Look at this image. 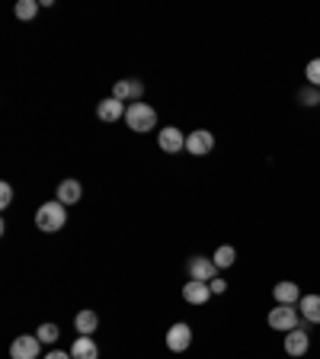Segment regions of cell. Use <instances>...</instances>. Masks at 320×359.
I'll use <instances>...</instances> for the list:
<instances>
[{"instance_id":"cell-1","label":"cell","mask_w":320,"mask_h":359,"mask_svg":"<svg viewBox=\"0 0 320 359\" xmlns=\"http://www.w3.org/2000/svg\"><path fill=\"white\" fill-rule=\"evenodd\" d=\"M64 221H67V209L61 203H45L39 205L36 212V228L45 231V234H55V231L64 228Z\"/></svg>"},{"instance_id":"cell-2","label":"cell","mask_w":320,"mask_h":359,"mask_svg":"<svg viewBox=\"0 0 320 359\" xmlns=\"http://www.w3.org/2000/svg\"><path fill=\"white\" fill-rule=\"evenodd\" d=\"M125 125L131 132H151L157 125V112L147 103H131L125 110Z\"/></svg>"},{"instance_id":"cell-3","label":"cell","mask_w":320,"mask_h":359,"mask_svg":"<svg viewBox=\"0 0 320 359\" xmlns=\"http://www.w3.org/2000/svg\"><path fill=\"white\" fill-rule=\"evenodd\" d=\"M298 324H301V314H298L295 305H279V308L269 311V327H273V331H285V334H288V331H295Z\"/></svg>"},{"instance_id":"cell-4","label":"cell","mask_w":320,"mask_h":359,"mask_svg":"<svg viewBox=\"0 0 320 359\" xmlns=\"http://www.w3.org/2000/svg\"><path fill=\"white\" fill-rule=\"evenodd\" d=\"M186 269H189V279H195V283H211V279H218V267H215L211 257H192L189 263H186Z\"/></svg>"},{"instance_id":"cell-5","label":"cell","mask_w":320,"mask_h":359,"mask_svg":"<svg viewBox=\"0 0 320 359\" xmlns=\"http://www.w3.org/2000/svg\"><path fill=\"white\" fill-rule=\"evenodd\" d=\"M211 147H215V135L209 129H195L192 135H186V151L195 157H205L211 154Z\"/></svg>"},{"instance_id":"cell-6","label":"cell","mask_w":320,"mask_h":359,"mask_svg":"<svg viewBox=\"0 0 320 359\" xmlns=\"http://www.w3.org/2000/svg\"><path fill=\"white\" fill-rule=\"evenodd\" d=\"M308 350H311V337H308V331H301V327H295V331L285 334V353H288V356L301 359Z\"/></svg>"},{"instance_id":"cell-7","label":"cell","mask_w":320,"mask_h":359,"mask_svg":"<svg viewBox=\"0 0 320 359\" xmlns=\"http://www.w3.org/2000/svg\"><path fill=\"white\" fill-rule=\"evenodd\" d=\"M157 145H160V151H164V154H180V151L186 147V135L180 129H173V125H170V129H160V135H157Z\"/></svg>"},{"instance_id":"cell-8","label":"cell","mask_w":320,"mask_h":359,"mask_svg":"<svg viewBox=\"0 0 320 359\" xmlns=\"http://www.w3.org/2000/svg\"><path fill=\"white\" fill-rule=\"evenodd\" d=\"M189 343H192V331H189V324H173V327L167 331V347H170L173 353L189 350Z\"/></svg>"},{"instance_id":"cell-9","label":"cell","mask_w":320,"mask_h":359,"mask_svg":"<svg viewBox=\"0 0 320 359\" xmlns=\"http://www.w3.org/2000/svg\"><path fill=\"white\" fill-rule=\"evenodd\" d=\"M39 337H17L10 347V359H39Z\"/></svg>"},{"instance_id":"cell-10","label":"cell","mask_w":320,"mask_h":359,"mask_svg":"<svg viewBox=\"0 0 320 359\" xmlns=\"http://www.w3.org/2000/svg\"><path fill=\"white\" fill-rule=\"evenodd\" d=\"M125 110H128V106H122L116 96H109V100L96 103V119H100V122H116V119L125 116Z\"/></svg>"},{"instance_id":"cell-11","label":"cell","mask_w":320,"mask_h":359,"mask_svg":"<svg viewBox=\"0 0 320 359\" xmlns=\"http://www.w3.org/2000/svg\"><path fill=\"white\" fill-rule=\"evenodd\" d=\"M183 298L189 305H205L211 298V286L209 283H195V279H189L183 286Z\"/></svg>"},{"instance_id":"cell-12","label":"cell","mask_w":320,"mask_h":359,"mask_svg":"<svg viewBox=\"0 0 320 359\" xmlns=\"http://www.w3.org/2000/svg\"><path fill=\"white\" fill-rule=\"evenodd\" d=\"M71 356L74 359H100V347L93 337H77L71 347Z\"/></svg>"},{"instance_id":"cell-13","label":"cell","mask_w":320,"mask_h":359,"mask_svg":"<svg viewBox=\"0 0 320 359\" xmlns=\"http://www.w3.org/2000/svg\"><path fill=\"white\" fill-rule=\"evenodd\" d=\"M81 183L77 180H61L58 183V203L61 205H74V203H81Z\"/></svg>"},{"instance_id":"cell-14","label":"cell","mask_w":320,"mask_h":359,"mask_svg":"<svg viewBox=\"0 0 320 359\" xmlns=\"http://www.w3.org/2000/svg\"><path fill=\"white\" fill-rule=\"evenodd\" d=\"M74 327H77L81 337H90V334H96V327H100V318H96V311H81L74 318Z\"/></svg>"},{"instance_id":"cell-15","label":"cell","mask_w":320,"mask_h":359,"mask_svg":"<svg viewBox=\"0 0 320 359\" xmlns=\"http://www.w3.org/2000/svg\"><path fill=\"white\" fill-rule=\"evenodd\" d=\"M273 295H275V302H279V305H295L298 298H301V292H298L295 283H275Z\"/></svg>"},{"instance_id":"cell-16","label":"cell","mask_w":320,"mask_h":359,"mask_svg":"<svg viewBox=\"0 0 320 359\" xmlns=\"http://www.w3.org/2000/svg\"><path fill=\"white\" fill-rule=\"evenodd\" d=\"M301 318L320 324V295H301Z\"/></svg>"},{"instance_id":"cell-17","label":"cell","mask_w":320,"mask_h":359,"mask_svg":"<svg viewBox=\"0 0 320 359\" xmlns=\"http://www.w3.org/2000/svg\"><path fill=\"white\" fill-rule=\"evenodd\" d=\"M215 267L218 269H228V267H234V260H237V250L231 247V244H221L218 250H215Z\"/></svg>"},{"instance_id":"cell-18","label":"cell","mask_w":320,"mask_h":359,"mask_svg":"<svg viewBox=\"0 0 320 359\" xmlns=\"http://www.w3.org/2000/svg\"><path fill=\"white\" fill-rule=\"evenodd\" d=\"M112 96L119 103H128V100H135V87H131V81H119L116 87H112Z\"/></svg>"},{"instance_id":"cell-19","label":"cell","mask_w":320,"mask_h":359,"mask_svg":"<svg viewBox=\"0 0 320 359\" xmlns=\"http://www.w3.org/2000/svg\"><path fill=\"white\" fill-rule=\"evenodd\" d=\"M13 13H17V19H32L39 13V3H36V0H19Z\"/></svg>"},{"instance_id":"cell-20","label":"cell","mask_w":320,"mask_h":359,"mask_svg":"<svg viewBox=\"0 0 320 359\" xmlns=\"http://www.w3.org/2000/svg\"><path fill=\"white\" fill-rule=\"evenodd\" d=\"M304 77H308V83H311V87H320V58H311V61H308V68H304Z\"/></svg>"},{"instance_id":"cell-21","label":"cell","mask_w":320,"mask_h":359,"mask_svg":"<svg viewBox=\"0 0 320 359\" xmlns=\"http://www.w3.org/2000/svg\"><path fill=\"white\" fill-rule=\"evenodd\" d=\"M36 337L42 343H55L58 340V327H55V324H42V327L36 331Z\"/></svg>"},{"instance_id":"cell-22","label":"cell","mask_w":320,"mask_h":359,"mask_svg":"<svg viewBox=\"0 0 320 359\" xmlns=\"http://www.w3.org/2000/svg\"><path fill=\"white\" fill-rule=\"evenodd\" d=\"M301 100H304V106H317V103H320L317 87H308V90H301Z\"/></svg>"},{"instance_id":"cell-23","label":"cell","mask_w":320,"mask_h":359,"mask_svg":"<svg viewBox=\"0 0 320 359\" xmlns=\"http://www.w3.org/2000/svg\"><path fill=\"white\" fill-rule=\"evenodd\" d=\"M10 203H13V186L3 183V186H0V209H7Z\"/></svg>"},{"instance_id":"cell-24","label":"cell","mask_w":320,"mask_h":359,"mask_svg":"<svg viewBox=\"0 0 320 359\" xmlns=\"http://www.w3.org/2000/svg\"><path fill=\"white\" fill-rule=\"evenodd\" d=\"M209 286H211V295H224V289H228V283H224V279H211Z\"/></svg>"},{"instance_id":"cell-25","label":"cell","mask_w":320,"mask_h":359,"mask_svg":"<svg viewBox=\"0 0 320 359\" xmlns=\"http://www.w3.org/2000/svg\"><path fill=\"white\" fill-rule=\"evenodd\" d=\"M45 359H74V356H71V353H61V350H55V353H48Z\"/></svg>"}]
</instances>
